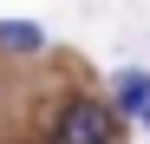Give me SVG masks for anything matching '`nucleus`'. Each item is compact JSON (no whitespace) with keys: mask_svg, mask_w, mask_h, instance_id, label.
I'll use <instances>...</instances> for the list:
<instances>
[{"mask_svg":"<svg viewBox=\"0 0 150 144\" xmlns=\"http://www.w3.org/2000/svg\"><path fill=\"white\" fill-rule=\"evenodd\" d=\"M111 131H117V105H105V98H65L52 118V138H65V144H117Z\"/></svg>","mask_w":150,"mask_h":144,"instance_id":"nucleus-1","label":"nucleus"},{"mask_svg":"<svg viewBox=\"0 0 150 144\" xmlns=\"http://www.w3.org/2000/svg\"><path fill=\"white\" fill-rule=\"evenodd\" d=\"M0 46L7 53H46V33L33 20H0Z\"/></svg>","mask_w":150,"mask_h":144,"instance_id":"nucleus-2","label":"nucleus"},{"mask_svg":"<svg viewBox=\"0 0 150 144\" xmlns=\"http://www.w3.org/2000/svg\"><path fill=\"white\" fill-rule=\"evenodd\" d=\"M111 105L117 111H144L150 105V72H124V79L111 85Z\"/></svg>","mask_w":150,"mask_h":144,"instance_id":"nucleus-3","label":"nucleus"},{"mask_svg":"<svg viewBox=\"0 0 150 144\" xmlns=\"http://www.w3.org/2000/svg\"><path fill=\"white\" fill-rule=\"evenodd\" d=\"M144 125H150V105H144Z\"/></svg>","mask_w":150,"mask_h":144,"instance_id":"nucleus-4","label":"nucleus"},{"mask_svg":"<svg viewBox=\"0 0 150 144\" xmlns=\"http://www.w3.org/2000/svg\"><path fill=\"white\" fill-rule=\"evenodd\" d=\"M52 144H65V138H52Z\"/></svg>","mask_w":150,"mask_h":144,"instance_id":"nucleus-5","label":"nucleus"}]
</instances>
